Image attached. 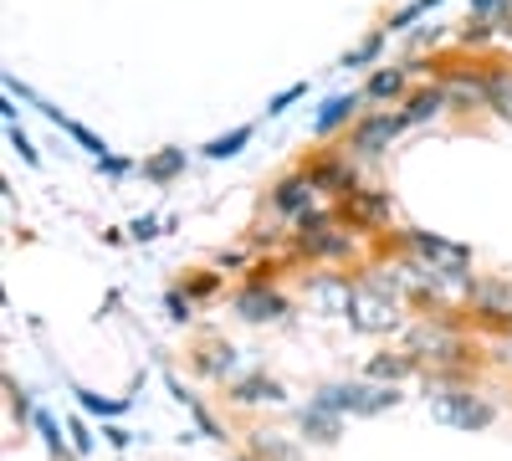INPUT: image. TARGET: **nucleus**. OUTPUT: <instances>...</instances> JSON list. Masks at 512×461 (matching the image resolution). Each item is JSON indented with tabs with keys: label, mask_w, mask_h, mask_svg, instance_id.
<instances>
[{
	"label": "nucleus",
	"mask_w": 512,
	"mask_h": 461,
	"mask_svg": "<svg viewBox=\"0 0 512 461\" xmlns=\"http://www.w3.org/2000/svg\"><path fill=\"white\" fill-rule=\"evenodd\" d=\"M425 400H431L436 421L461 426V431H482V426H492V415H497V410H492L487 400H477L472 390H451V374H431Z\"/></svg>",
	"instance_id": "obj_1"
},
{
	"label": "nucleus",
	"mask_w": 512,
	"mask_h": 461,
	"mask_svg": "<svg viewBox=\"0 0 512 461\" xmlns=\"http://www.w3.org/2000/svg\"><path fill=\"white\" fill-rule=\"evenodd\" d=\"M349 323H354L359 333H395V328H400V298H395L390 287H379V282H364L359 298H354Z\"/></svg>",
	"instance_id": "obj_2"
},
{
	"label": "nucleus",
	"mask_w": 512,
	"mask_h": 461,
	"mask_svg": "<svg viewBox=\"0 0 512 461\" xmlns=\"http://www.w3.org/2000/svg\"><path fill=\"white\" fill-rule=\"evenodd\" d=\"M410 246L425 257V267H436V272H446V277H472V246L446 241V236H431V231H410Z\"/></svg>",
	"instance_id": "obj_3"
},
{
	"label": "nucleus",
	"mask_w": 512,
	"mask_h": 461,
	"mask_svg": "<svg viewBox=\"0 0 512 461\" xmlns=\"http://www.w3.org/2000/svg\"><path fill=\"white\" fill-rule=\"evenodd\" d=\"M405 113H369V118H359L354 123V134H349V149L354 154H364V159H374V154H384L395 139H400V129H405Z\"/></svg>",
	"instance_id": "obj_4"
},
{
	"label": "nucleus",
	"mask_w": 512,
	"mask_h": 461,
	"mask_svg": "<svg viewBox=\"0 0 512 461\" xmlns=\"http://www.w3.org/2000/svg\"><path fill=\"white\" fill-rule=\"evenodd\" d=\"M354 298H359V287L349 277H338V272H323L308 282V303L318 313H333V318H349L354 313Z\"/></svg>",
	"instance_id": "obj_5"
},
{
	"label": "nucleus",
	"mask_w": 512,
	"mask_h": 461,
	"mask_svg": "<svg viewBox=\"0 0 512 461\" xmlns=\"http://www.w3.org/2000/svg\"><path fill=\"white\" fill-rule=\"evenodd\" d=\"M323 195H354L359 185H354V164H349V154H318L308 170H303Z\"/></svg>",
	"instance_id": "obj_6"
},
{
	"label": "nucleus",
	"mask_w": 512,
	"mask_h": 461,
	"mask_svg": "<svg viewBox=\"0 0 512 461\" xmlns=\"http://www.w3.org/2000/svg\"><path fill=\"white\" fill-rule=\"evenodd\" d=\"M236 313H241L246 323H277V318H287V303L277 298L267 282H251V287L236 292Z\"/></svg>",
	"instance_id": "obj_7"
},
{
	"label": "nucleus",
	"mask_w": 512,
	"mask_h": 461,
	"mask_svg": "<svg viewBox=\"0 0 512 461\" xmlns=\"http://www.w3.org/2000/svg\"><path fill=\"white\" fill-rule=\"evenodd\" d=\"M344 216L354 226H384L395 216V200H390V190H354V195H344Z\"/></svg>",
	"instance_id": "obj_8"
},
{
	"label": "nucleus",
	"mask_w": 512,
	"mask_h": 461,
	"mask_svg": "<svg viewBox=\"0 0 512 461\" xmlns=\"http://www.w3.org/2000/svg\"><path fill=\"white\" fill-rule=\"evenodd\" d=\"M359 103H364V93H333V98H323V108L313 118V139H328L338 129H349V123L359 118Z\"/></svg>",
	"instance_id": "obj_9"
},
{
	"label": "nucleus",
	"mask_w": 512,
	"mask_h": 461,
	"mask_svg": "<svg viewBox=\"0 0 512 461\" xmlns=\"http://www.w3.org/2000/svg\"><path fill=\"white\" fill-rule=\"evenodd\" d=\"M313 190H318V185H313L308 175H287V180H277L272 205H277L282 216H292V221H297V216H308V211H313Z\"/></svg>",
	"instance_id": "obj_10"
},
{
	"label": "nucleus",
	"mask_w": 512,
	"mask_h": 461,
	"mask_svg": "<svg viewBox=\"0 0 512 461\" xmlns=\"http://www.w3.org/2000/svg\"><path fill=\"white\" fill-rule=\"evenodd\" d=\"M297 251H303V257H349V251H354V236H349V231H338V226L297 231Z\"/></svg>",
	"instance_id": "obj_11"
},
{
	"label": "nucleus",
	"mask_w": 512,
	"mask_h": 461,
	"mask_svg": "<svg viewBox=\"0 0 512 461\" xmlns=\"http://www.w3.org/2000/svg\"><path fill=\"white\" fill-rule=\"evenodd\" d=\"M441 88L451 108H487V72H451Z\"/></svg>",
	"instance_id": "obj_12"
},
{
	"label": "nucleus",
	"mask_w": 512,
	"mask_h": 461,
	"mask_svg": "<svg viewBox=\"0 0 512 461\" xmlns=\"http://www.w3.org/2000/svg\"><path fill=\"white\" fill-rule=\"evenodd\" d=\"M405 88H410V67H374L369 82H364V98L395 103V98H405Z\"/></svg>",
	"instance_id": "obj_13"
},
{
	"label": "nucleus",
	"mask_w": 512,
	"mask_h": 461,
	"mask_svg": "<svg viewBox=\"0 0 512 461\" xmlns=\"http://www.w3.org/2000/svg\"><path fill=\"white\" fill-rule=\"evenodd\" d=\"M231 400H236V405H262V400H267V405H282L287 390H282L277 380H267V374H251V380H236V385H231Z\"/></svg>",
	"instance_id": "obj_14"
},
{
	"label": "nucleus",
	"mask_w": 512,
	"mask_h": 461,
	"mask_svg": "<svg viewBox=\"0 0 512 461\" xmlns=\"http://www.w3.org/2000/svg\"><path fill=\"white\" fill-rule=\"evenodd\" d=\"M338 431H344V415H338V410H323V405H308V410H303V436L333 446Z\"/></svg>",
	"instance_id": "obj_15"
},
{
	"label": "nucleus",
	"mask_w": 512,
	"mask_h": 461,
	"mask_svg": "<svg viewBox=\"0 0 512 461\" xmlns=\"http://www.w3.org/2000/svg\"><path fill=\"white\" fill-rule=\"evenodd\" d=\"M487 108L512 123V67H487Z\"/></svg>",
	"instance_id": "obj_16"
},
{
	"label": "nucleus",
	"mask_w": 512,
	"mask_h": 461,
	"mask_svg": "<svg viewBox=\"0 0 512 461\" xmlns=\"http://www.w3.org/2000/svg\"><path fill=\"white\" fill-rule=\"evenodd\" d=\"M185 149H159V154H149L144 159V180H154V185H169V180H180L185 175Z\"/></svg>",
	"instance_id": "obj_17"
},
{
	"label": "nucleus",
	"mask_w": 512,
	"mask_h": 461,
	"mask_svg": "<svg viewBox=\"0 0 512 461\" xmlns=\"http://www.w3.org/2000/svg\"><path fill=\"white\" fill-rule=\"evenodd\" d=\"M415 354L446 364V359L461 354V339H456V333H446V328H420V333H415Z\"/></svg>",
	"instance_id": "obj_18"
},
{
	"label": "nucleus",
	"mask_w": 512,
	"mask_h": 461,
	"mask_svg": "<svg viewBox=\"0 0 512 461\" xmlns=\"http://www.w3.org/2000/svg\"><path fill=\"white\" fill-rule=\"evenodd\" d=\"M415 369H420V354H379V359H369V380L395 385V380H405V374H415Z\"/></svg>",
	"instance_id": "obj_19"
},
{
	"label": "nucleus",
	"mask_w": 512,
	"mask_h": 461,
	"mask_svg": "<svg viewBox=\"0 0 512 461\" xmlns=\"http://www.w3.org/2000/svg\"><path fill=\"white\" fill-rule=\"evenodd\" d=\"M441 108H451V98H446V88H441V82H436V88H420V93H410V98H405V118H410V123L436 118Z\"/></svg>",
	"instance_id": "obj_20"
},
{
	"label": "nucleus",
	"mask_w": 512,
	"mask_h": 461,
	"mask_svg": "<svg viewBox=\"0 0 512 461\" xmlns=\"http://www.w3.org/2000/svg\"><path fill=\"white\" fill-rule=\"evenodd\" d=\"M195 364L210 374V380H226V374L236 369V349H231V344H205Z\"/></svg>",
	"instance_id": "obj_21"
},
{
	"label": "nucleus",
	"mask_w": 512,
	"mask_h": 461,
	"mask_svg": "<svg viewBox=\"0 0 512 461\" xmlns=\"http://www.w3.org/2000/svg\"><path fill=\"white\" fill-rule=\"evenodd\" d=\"M251 134H256L251 123H241V129H231V134H221V139H210V144H205V159H236V154L251 144Z\"/></svg>",
	"instance_id": "obj_22"
},
{
	"label": "nucleus",
	"mask_w": 512,
	"mask_h": 461,
	"mask_svg": "<svg viewBox=\"0 0 512 461\" xmlns=\"http://www.w3.org/2000/svg\"><path fill=\"white\" fill-rule=\"evenodd\" d=\"M384 36H390V31H374V36H364L359 47H354V52L344 57V67H369V62H374V57L384 52Z\"/></svg>",
	"instance_id": "obj_23"
},
{
	"label": "nucleus",
	"mask_w": 512,
	"mask_h": 461,
	"mask_svg": "<svg viewBox=\"0 0 512 461\" xmlns=\"http://www.w3.org/2000/svg\"><path fill=\"white\" fill-rule=\"evenodd\" d=\"M31 421H36V431H41V441H47V451H52V456L62 461V456H67V441H62V431H57V421H52V415H47V410H36V415H31Z\"/></svg>",
	"instance_id": "obj_24"
},
{
	"label": "nucleus",
	"mask_w": 512,
	"mask_h": 461,
	"mask_svg": "<svg viewBox=\"0 0 512 461\" xmlns=\"http://www.w3.org/2000/svg\"><path fill=\"white\" fill-rule=\"evenodd\" d=\"M77 395V405L88 410V415H123L128 410V400H103V395H93V390H72Z\"/></svg>",
	"instance_id": "obj_25"
},
{
	"label": "nucleus",
	"mask_w": 512,
	"mask_h": 461,
	"mask_svg": "<svg viewBox=\"0 0 512 461\" xmlns=\"http://www.w3.org/2000/svg\"><path fill=\"white\" fill-rule=\"evenodd\" d=\"M62 134H72V139H77L82 149H88L93 159H103V154H108V144H103V139H98L93 129H82V123H77V118H67V123H62Z\"/></svg>",
	"instance_id": "obj_26"
},
{
	"label": "nucleus",
	"mask_w": 512,
	"mask_h": 461,
	"mask_svg": "<svg viewBox=\"0 0 512 461\" xmlns=\"http://www.w3.org/2000/svg\"><path fill=\"white\" fill-rule=\"evenodd\" d=\"M297 98H308V82H292V88H282V93L267 103V118H282V113H287Z\"/></svg>",
	"instance_id": "obj_27"
},
{
	"label": "nucleus",
	"mask_w": 512,
	"mask_h": 461,
	"mask_svg": "<svg viewBox=\"0 0 512 461\" xmlns=\"http://www.w3.org/2000/svg\"><path fill=\"white\" fill-rule=\"evenodd\" d=\"M6 139H11V149H16V154L31 164V170H36V164H41V154H36V144L21 134V123H6Z\"/></svg>",
	"instance_id": "obj_28"
},
{
	"label": "nucleus",
	"mask_w": 512,
	"mask_h": 461,
	"mask_svg": "<svg viewBox=\"0 0 512 461\" xmlns=\"http://www.w3.org/2000/svg\"><path fill=\"white\" fill-rule=\"evenodd\" d=\"M472 16H477V21H492V16L507 21V16H512V0H472Z\"/></svg>",
	"instance_id": "obj_29"
},
{
	"label": "nucleus",
	"mask_w": 512,
	"mask_h": 461,
	"mask_svg": "<svg viewBox=\"0 0 512 461\" xmlns=\"http://www.w3.org/2000/svg\"><path fill=\"white\" fill-rule=\"evenodd\" d=\"M6 98H21V103H31V108H47V98L31 93L26 82H21V77H11V72H6Z\"/></svg>",
	"instance_id": "obj_30"
},
{
	"label": "nucleus",
	"mask_w": 512,
	"mask_h": 461,
	"mask_svg": "<svg viewBox=\"0 0 512 461\" xmlns=\"http://www.w3.org/2000/svg\"><path fill=\"white\" fill-rule=\"evenodd\" d=\"M98 170H103L108 180H123L128 170H134V159H123V154H103V159H98Z\"/></svg>",
	"instance_id": "obj_31"
},
{
	"label": "nucleus",
	"mask_w": 512,
	"mask_h": 461,
	"mask_svg": "<svg viewBox=\"0 0 512 461\" xmlns=\"http://www.w3.org/2000/svg\"><path fill=\"white\" fill-rule=\"evenodd\" d=\"M67 431H72V451H77V456H88V451H93V436H88V426H82V415H72Z\"/></svg>",
	"instance_id": "obj_32"
},
{
	"label": "nucleus",
	"mask_w": 512,
	"mask_h": 461,
	"mask_svg": "<svg viewBox=\"0 0 512 461\" xmlns=\"http://www.w3.org/2000/svg\"><path fill=\"white\" fill-rule=\"evenodd\" d=\"M487 36H492V21H466V31H461V41H466V47H482Z\"/></svg>",
	"instance_id": "obj_33"
},
{
	"label": "nucleus",
	"mask_w": 512,
	"mask_h": 461,
	"mask_svg": "<svg viewBox=\"0 0 512 461\" xmlns=\"http://www.w3.org/2000/svg\"><path fill=\"white\" fill-rule=\"evenodd\" d=\"M128 236H134V241H154V236H159V221H154V216H139L134 226H128Z\"/></svg>",
	"instance_id": "obj_34"
},
{
	"label": "nucleus",
	"mask_w": 512,
	"mask_h": 461,
	"mask_svg": "<svg viewBox=\"0 0 512 461\" xmlns=\"http://www.w3.org/2000/svg\"><path fill=\"white\" fill-rule=\"evenodd\" d=\"M164 308H169V318H175V323H185V318H190V298H180V292H169Z\"/></svg>",
	"instance_id": "obj_35"
},
{
	"label": "nucleus",
	"mask_w": 512,
	"mask_h": 461,
	"mask_svg": "<svg viewBox=\"0 0 512 461\" xmlns=\"http://www.w3.org/2000/svg\"><path fill=\"white\" fill-rule=\"evenodd\" d=\"M6 390H11V410L21 415V421H26V415H36V410H31V400H26V390H16V385H6Z\"/></svg>",
	"instance_id": "obj_36"
},
{
	"label": "nucleus",
	"mask_w": 512,
	"mask_h": 461,
	"mask_svg": "<svg viewBox=\"0 0 512 461\" xmlns=\"http://www.w3.org/2000/svg\"><path fill=\"white\" fill-rule=\"evenodd\" d=\"M103 436H108V446H118V451H123V446H128V441H134V436H128V431H123V426H108V431H103Z\"/></svg>",
	"instance_id": "obj_37"
},
{
	"label": "nucleus",
	"mask_w": 512,
	"mask_h": 461,
	"mask_svg": "<svg viewBox=\"0 0 512 461\" xmlns=\"http://www.w3.org/2000/svg\"><path fill=\"white\" fill-rule=\"evenodd\" d=\"M420 6H425V11H431V6H441V0H420Z\"/></svg>",
	"instance_id": "obj_38"
}]
</instances>
